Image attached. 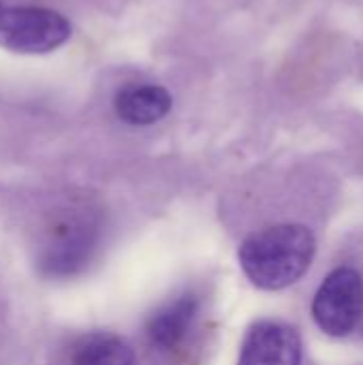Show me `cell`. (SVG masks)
<instances>
[{"label": "cell", "instance_id": "3957f363", "mask_svg": "<svg viewBox=\"0 0 363 365\" xmlns=\"http://www.w3.org/2000/svg\"><path fill=\"white\" fill-rule=\"evenodd\" d=\"M315 323L332 338L353 334L363 319V280L357 269L340 267L332 272L312 302Z\"/></svg>", "mask_w": 363, "mask_h": 365}, {"label": "cell", "instance_id": "5b68a950", "mask_svg": "<svg viewBox=\"0 0 363 365\" xmlns=\"http://www.w3.org/2000/svg\"><path fill=\"white\" fill-rule=\"evenodd\" d=\"M302 340L297 331L280 321L255 323L242 344L240 365H300Z\"/></svg>", "mask_w": 363, "mask_h": 365}, {"label": "cell", "instance_id": "52a82bcc", "mask_svg": "<svg viewBox=\"0 0 363 365\" xmlns=\"http://www.w3.org/2000/svg\"><path fill=\"white\" fill-rule=\"evenodd\" d=\"M173 98L163 86H126L116 94V115L133 126H150L171 111Z\"/></svg>", "mask_w": 363, "mask_h": 365}, {"label": "cell", "instance_id": "ba28073f", "mask_svg": "<svg viewBox=\"0 0 363 365\" xmlns=\"http://www.w3.org/2000/svg\"><path fill=\"white\" fill-rule=\"evenodd\" d=\"M71 365H135V353L122 338L98 331L75 346Z\"/></svg>", "mask_w": 363, "mask_h": 365}, {"label": "cell", "instance_id": "7a4b0ae2", "mask_svg": "<svg viewBox=\"0 0 363 365\" xmlns=\"http://www.w3.org/2000/svg\"><path fill=\"white\" fill-rule=\"evenodd\" d=\"M71 21L45 6L0 2V47L15 53H49L71 38Z\"/></svg>", "mask_w": 363, "mask_h": 365}, {"label": "cell", "instance_id": "6da1fadb", "mask_svg": "<svg viewBox=\"0 0 363 365\" xmlns=\"http://www.w3.org/2000/svg\"><path fill=\"white\" fill-rule=\"evenodd\" d=\"M315 235L308 227L287 222L248 235L240 246V265L246 278L263 291L295 284L315 259Z\"/></svg>", "mask_w": 363, "mask_h": 365}, {"label": "cell", "instance_id": "277c9868", "mask_svg": "<svg viewBox=\"0 0 363 365\" xmlns=\"http://www.w3.org/2000/svg\"><path fill=\"white\" fill-rule=\"evenodd\" d=\"M96 225L90 216L81 212H71L51 222L47 229L43 248H41V265L51 276H68L86 265L90 252L94 248Z\"/></svg>", "mask_w": 363, "mask_h": 365}, {"label": "cell", "instance_id": "8992f818", "mask_svg": "<svg viewBox=\"0 0 363 365\" xmlns=\"http://www.w3.org/2000/svg\"><path fill=\"white\" fill-rule=\"evenodd\" d=\"M199 314V297L195 293H184L158 310H154L145 323V334L152 346L160 351H175L190 334Z\"/></svg>", "mask_w": 363, "mask_h": 365}]
</instances>
